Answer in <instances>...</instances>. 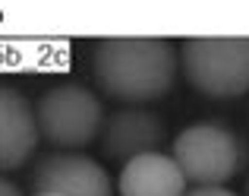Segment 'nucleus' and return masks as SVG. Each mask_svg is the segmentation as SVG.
<instances>
[{"mask_svg":"<svg viewBox=\"0 0 249 196\" xmlns=\"http://www.w3.org/2000/svg\"><path fill=\"white\" fill-rule=\"evenodd\" d=\"M180 54L167 38H101L91 51L98 89L120 104L161 101L177 82Z\"/></svg>","mask_w":249,"mask_h":196,"instance_id":"nucleus-1","label":"nucleus"},{"mask_svg":"<svg viewBox=\"0 0 249 196\" xmlns=\"http://www.w3.org/2000/svg\"><path fill=\"white\" fill-rule=\"evenodd\" d=\"M180 70L199 95L233 101L249 92V38H186Z\"/></svg>","mask_w":249,"mask_h":196,"instance_id":"nucleus-2","label":"nucleus"},{"mask_svg":"<svg viewBox=\"0 0 249 196\" xmlns=\"http://www.w3.org/2000/svg\"><path fill=\"white\" fill-rule=\"evenodd\" d=\"M101 98L79 82H60L44 89L35 101V120L41 139H48L57 152H79L101 136L104 127Z\"/></svg>","mask_w":249,"mask_h":196,"instance_id":"nucleus-4","label":"nucleus"},{"mask_svg":"<svg viewBox=\"0 0 249 196\" xmlns=\"http://www.w3.org/2000/svg\"><path fill=\"white\" fill-rule=\"evenodd\" d=\"M170 158L183 171L186 184L224 187L246 165V146L231 127L218 120H202L186 127L170 142Z\"/></svg>","mask_w":249,"mask_h":196,"instance_id":"nucleus-3","label":"nucleus"},{"mask_svg":"<svg viewBox=\"0 0 249 196\" xmlns=\"http://www.w3.org/2000/svg\"><path fill=\"white\" fill-rule=\"evenodd\" d=\"M35 196H114L110 177L82 152H51L32 171Z\"/></svg>","mask_w":249,"mask_h":196,"instance_id":"nucleus-5","label":"nucleus"},{"mask_svg":"<svg viewBox=\"0 0 249 196\" xmlns=\"http://www.w3.org/2000/svg\"><path fill=\"white\" fill-rule=\"evenodd\" d=\"M167 139V127L158 114L142 108H120L104 117L101 127V152L114 161L126 165L129 158H139L148 152H161Z\"/></svg>","mask_w":249,"mask_h":196,"instance_id":"nucleus-6","label":"nucleus"},{"mask_svg":"<svg viewBox=\"0 0 249 196\" xmlns=\"http://www.w3.org/2000/svg\"><path fill=\"white\" fill-rule=\"evenodd\" d=\"M0 196H22V193H19V187L13 184V180H3V177H0Z\"/></svg>","mask_w":249,"mask_h":196,"instance_id":"nucleus-10","label":"nucleus"},{"mask_svg":"<svg viewBox=\"0 0 249 196\" xmlns=\"http://www.w3.org/2000/svg\"><path fill=\"white\" fill-rule=\"evenodd\" d=\"M38 139L41 133L35 120V104L19 89L0 82V174L22 168L25 158L35 152Z\"/></svg>","mask_w":249,"mask_h":196,"instance_id":"nucleus-7","label":"nucleus"},{"mask_svg":"<svg viewBox=\"0 0 249 196\" xmlns=\"http://www.w3.org/2000/svg\"><path fill=\"white\" fill-rule=\"evenodd\" d=\"M186 196H237L224 187H196V190H186Z\"/></svg>","mask_w":249,"mask_h":196,"instance_id":"nucleus-9","label":"nucleus"},{"mask_svg":"<svg viewBox=\"0 0 249 196\" xmlns=\"http://www.w3.org/2000/svg\"><path fill=\"white\" fill-rule=\"evenodd\" d=\"M120 196H186V177L164 152L129 158L117 180Z\"/></svg>","mask_w":249,"mask_h":196,"instance_id":"nucleus-8","label":"nucleus"},{"mask_svg":"<svg viewBox=\"0 0 249 196\" xmlns=\"http://www.w3.org/2000/svg\"><path fill=\"white\" fill-rule=\"evenodd\" d=\"M243 196H249V177H246V184H243Z\"/></svg>","mask_w":249,"mask_h":196,"instance_id":"nucleus-11","label":"nucleus"}]
</instances>
